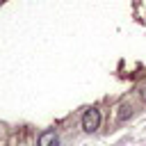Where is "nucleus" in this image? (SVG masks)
<instances>
[{
    "label": "nucleus",
    "mask_w": 146,
    "mask_h": 146,
    "mask_svg": "<svg viewBox=\"0 0 146 146\" xmlns=\"http://www.w3.org/2000/svg\"><path fill=\"white\" fill-rule=\"evenodd\" d=\"M98 128H100V112L96 107L84 110V114H82V130L84 132H96Z\"/></svg>",
    "instance_id": "nucleus-1"
},
{
    "label": "nucleus",
    "mask_w": 146,
    "mask_h": 146,
    "mask_svg": "<svg viewBox=\"0 0 146 146\" xmlns=\"http://www.w3.org/2000/svg\"><path fill=\"white\" fill-rule=\"evenodd\" d=\"M39 146H57V132L55 130H43L39 135Z\"/></svg>",
    "instance_id": "nucleus-2"
},
{
    "label": "nucleus",
    "mask_w": 146,
    "mask_h": 146,
    "mask_svg": "<svg viewBox=\"0 0 146 146\" xmlns=\"http://www.w3.org/2000/svg\"><path fill=\"white\" fill-rule=\"evenodd\" d=\"M125 116H130V105H123V107H121V114H119V119L123 121Z\"/></svg>",
    "instance_id": "nucleus-3"
},
{
    "label": "nucleus",
    "mask_w": 146,
    "mask_h": 146,
    "mask_svg": "<svg viewBox=\"0 0 146 146\" xmlns=\"http://www.w3.org/2000/svg\"><path fill=\"white\" fill-rule=\"evenodd\" d=\"M137 91H139V96H141V100L146 103V80H144V82L139 84V89H137Z\"/></svg>",
    "instance_id": "nucleus-4"
}]
</instances>
